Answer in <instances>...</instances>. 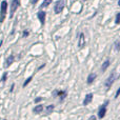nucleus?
<instances>
[{"mask_svg":"<svg viewBox=\"0 0 120 120\" xmlns=\"http://www.w3.org/2000/svg\"><path fill=\"white\" fill-rule=\"evenodd\" d=\"M114 79H115V75L114 74H112V76H110L109 77V79H108V81H106V86H110L111 84L113 83V81H114Z\"/></svg>","mask_w":120,"mask_h":120,"instance_id":"nucleus-8","label":"nucleus"},{"mask_svg":"<svg viewBox=\"0 0 120 120\" xmlns=\"http://www.w3.org/2000/svg\"><path fill=\"white\" fill-rule=\"evenodd\" d=\"M115 22L117 23V24H118V23L120 22V13L118 15H117V17H116V20H115Z\"/></svg>","mask_w":120,"mask_h":120,"instance_id":"nucleus-16","label":"nucleus"},{"mask_svg":"<svg viewBox=\"0 0 120 120\" xmlns=\"http://www.w3.org/2000/svg\"><path fill=\"white\" fill-rule=\"evenodd\" d=\"M5 80H6V73L3 75V77H2V81H3V82H4V81H5Z\"/></svg>","mask_w":120,"mask_h":120,"instance_id":"nucleus-18","label":"nucleus"},{"mask_svg":"<svg viewBox=\"0 0 120 120\" xmlns=\"http://www.w3.org/2000/svg\"><path fill=\"white\" fill-rule=\"evenodd\" d=\"M51 2H52V0H44L43 3L41 4V8H46V6H49V5L51 4Z\"/></svg>","mask_w":120,"mask_h":120,"instance_id":"nucleus-11","label":"nucleus"},{"mask_svg":"<svg viewBox=\"0 0 120 120\" xmlns=\"http://www.w3.org/2000/svg\"><path fill=\"white\" fill-rule=\"evenodd\" d=\"M18 6H19V1L18 0H13L12 4H11V17H12L13 14L16 12V10L18 8Z\"/></svg>","mask_w":120,"mask_h":120,"instance_id":"nucleus-3","label":"nucleus"},{"mask_svg":"<svg viewBox=\"0 0 120 120\" xmlns=\"http://www.w3.org/2000/svg\"><path fill=\"white\" fill-rule=\"evenodd\" d=\"M53 110H54V105H50L48 108V111H46V113H48V114H50V112H51V111H53Z\"/></svg>","mask_w":120,"mask_h":120,"instance_id":"nucleus-15","label":"nucleus"},{"mask_svg":"<svg viewBox=\"0 0 120 120\" xmlns=\"http://www.w3.org/2000/svg\"><path fill=\"white\" fill-rule=\"evenodd\" d=\"M41 100H42V98H41V97H38V98H36V99H35V102L37 103V102L41 101Z\"/></svg>","mask_w":120,"mask_h":120,"instance_id":"nucleus-17","label":"nucleus"},{"mask_svg":"<svg viewBox=\"0 0 120 120\" xmlns=\"http://www.w3.org/2000/svg\"><path fill=\"white\" fill-rule=\"evenodd\" d=\"M64 8V2L63 0H60V1H58L56 4H55V8H54V11L56 14H59V13L62 12V10H63Z\"/></svg>","mask_w":120,"mask_h":120,"instance_id":"nucleus-2","label":"nucleus"},{"mask_svg":"<svg viewBox=\"0 0 120 120\" xmlns=\"http://www.w3.org/2000/svg\"><path fill=\"white\" fill-rule=\"evenodd\" d=\"M35 2H37V0H32V3H35Z\"/></svg>","mask_w":120,"mask_h":120,"instance_id":"nucleus-20","label":"nucleus"},{"mask_svg":"<svg viewBox=\"0 0 120 120\" xmlns=\"http://www.w3.org/2000/svg\"><path fill=\"white\" fill-rule=\"evenodd\" d=\"M119 94H120V89L118 90V91H117V93H116V95H115V98H117L119 96Z\"/></svg>","mask_w":120,"mask_h":120,"instance_id":"nucleus-19","label":"nucleus"},{"mask_svg":"<svg viewBox=\"0 0 120 120\" xmlns=\"http://www.w3.org/2000/svg\"><path fill=\"white\" fill-rule=\"evenodd\" d=\"M118 4H119V5H120V0H119V2H118Z\"/></svg>","mask_w":120,"mask_h":120,"instance_id":"nucleus-22","label":"nucleus"},{"mask_svg":"<svg viewBox=\"0 0 120 120\" xmlns=\"http://www.w3.org/2000/svg\"><path fill=\"white\" fill-rule=\"evenodd\" d=\"M31 80H32V77H30V78H27L26 80H25V82L23 83V86H26V84H29V83H30V81H31Z\"/></svg>","mask_w":120,"mask_h":120,"instance_id":"nucleus-14","label":"nucleus"},{"mask_svg":"<svg viewBox=\"0 0 120 120\" xmlns=\"http://www.w3.org/2000/svg\"><path fill=\"white\" fill-rule=\"evenodd\" d=\"M109 65H110V61H109V60H106V61L103 63V65H102V71L104 72V71H105L106 68H108V66H109Z\"/></svg>","mask_w":120,"mask_h":120,"instance_id":"nucleus-13","label":"nucleus"},{"mask_svg":"<svg viewBox=\"0 0 120 120\" xmlns=\"http://www.w3.org/2000/svg\"><path fill=\"white\" fill-rule=\"evenodd\" d=\"M78 45H79V48H82V46L84 45V35H83V34L80 35V39H79Z\"/></svg>","mask_w":120,"mask_h":120,"instance_id":"nucleus-9","label":"nucleus"},{"mask_svg":"<svg viewBox=\"0 0 120 120\" xmlns=\"http://www.w3.org/2000/svg\"><path fill=\"white\" fill-rule=\"evenodd\" d=\"M42 111H43V105H37V106H35V109H34V113H36V114L42 112Z\"/></svg>","mask_w":120,"mask_h":120,"instance_id":"nucleus-10","label":"nucleus"},{"mask_svg":"<svg viewBox=\"0 0 120 120\" xmlns=\"http://www.w3.org/2000/svg\"><path fill=\"white\" fill-rule=\"evenodd\" d=\"M6 10H8V2L2 1L1 2V11H0V22H3L6 15Z\"/></svg>","mask_w":120,"mask_h":120,"instance_id":"nucleus-1","label":"nucleus"},{"mask_svg":"<svg viewBox=\"0 0 120 120\" xmlns=\"http://www.w3.org/2000/svg\"><path fill=\"white\" fill-rule=\"evenodd\" d=\"M38 18H39L41 24H44V21H45V13L40 11V12L38 13Z\"/></svg>","mask_w":120,"mask_h":120,"instance_id":"nucleus-4","label":"nucleus"},{"mask_svg":"<svg viewBox=\"0 0 120 120\" xmlns=\"http://www.w3.org/2000/svg\"><path fill=\"white\" fill-rule=\"evenodd\" d=\"M1 44H2V41H1V42H0V46H1Z\"/></svg>","mask_w":120,"mask_h":120,"instance_id":"nucleus-21","label":"nucleus"},{"mask_svg":"<svg viewBox=\"0 0 120 120\" xmlns=\"http://www.w3.org/2000/svg\"><path fill=\"white\" fill-rule=\"evenodd\" d=\"M92 99H93V95H92V94H87L85 99L83 100V104H84V105H87V104L92 101Z\"/></svg>","mask_w":120,"mask_h":120,"instance_id":"nucleus-5","label":"nucleus"},{"mask_svg":"<svg viewBox=\"0 0 120 120\" xmlns=\"http://www.w3.org/2000/svg\"><path fill=\"white\" fill-rule=\"evenodd\" d=\"M105 113H106V108L105 106H102V108L100 109L99 113H98V117H99V118H103Z\"/></svg>","mask_w":120,"mask_h":120,"instance_id":"nucleus-6","label":"nucleus"},{"mask_svg":"<svg viewBox=\"0 0 120 120\" xmlns=\"http://www.w3.org/2000/svg\"><path fill=\"white\" fill-rule=\"evenodd\" d=\"M13 61H14V56H11V58H8V60H6V64H5V65L6 66L11 65V64L13 63Z\"/></svg>","mask_w":120,"mask_h":120,"instance_id":"nucleus-12","label":"nucleus"},{"mask_svg":"<svg viewBox=\"0 0 120 120\" xmlns=\"http://www.w3.org/2000/svg\"><path fill=\"white\" fill-rule=\"evenodd\" d=\"M95 78H96V74H90L89 77H87V83H89V84L93 83V81L95 80Z\"/></svg>","mask_w":120,"mask_h":120,"instance_id":"nucleus-7","label":"nucleus"}]
</instances>
